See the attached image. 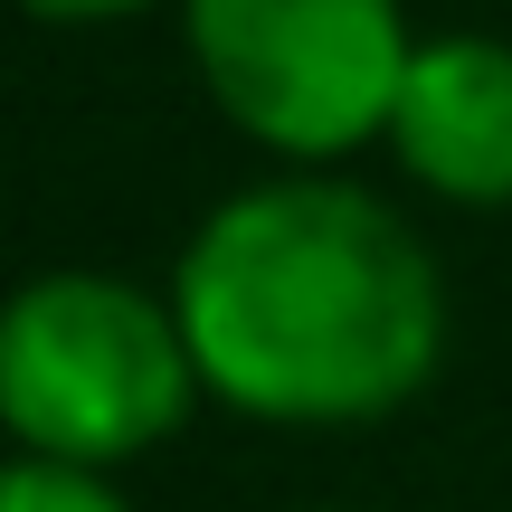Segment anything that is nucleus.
Wrapping results in <instances>:
<instances>
[{"label": "nucleus", "mask_w": 512, "mask_h": 512, "mask_svg": "<svg viewBox=\"0 0 512 512\" xmlns=\"http://www.w3.org/2000/svg\"><path fill=\"white\" fill-rule=\"evenodd\" d=\"M190 370L256 427H380L446 361V275L380 190L266 171L171 266Z\"/></svg>", "instance_id": "1"}, {"label": "nucleus", "mask_w": 512, "mask_h": 512, "mask_svg": "<svg viewBox=\"0 0 512 512\" xmlns=\"http://www.w3.org/2000/svg\"><path fill=\"white\" fill-rule=\"evenodd\" d=\"M200 399L209 389L190 370L171 294L105 266H48L0 294V437H10V456L114 475V465L171 446Z\"/></svg>", "instance_id": "2"}, {"label": "nucleus", "mask_w": 512, "mask_h": 512, "mask_svg": "<svg viewBox=\"0 0 512 512\" xmlns=\"http://www.w3.org/2000/svg\"><path fill=\"white\" fill-rule=\"evenodd\" d=\"M209 105L285 171H332L389 133L418 57L399 0H171Z\"/></svg>", "instance_id": "3"}, {"label": "nucleus", "mask_w": 512, "mask_h": 512, "mask_svg": "<svg viewBox=\"0 0 512 512\" xmlns=\"http://www.w3.org/2000/svg\"><path fill=\"white\" fill-rule=\"evenodd\" d=\"M380 152L446 209H512V38H418Z\"/></svg>", "instance_id": "4"}, {"label": "nucleus", "mask_w": 512, "mask_h": 512, "mask_svg": "<svg viewBox=\"0 0 512 512\" xmlns=\"http://www.w3.org/2000/svg\"><path fill=\"white\" fill-rule=\"evenodd\" d=\"M0 512H133L114 475L86 465H48V456H10L0 465Z\"/></svg>", "instance_id": "5"}, {"label": "nucleus", "mask_w": 512, "mask_h": 512, "mask_svg": "<svg viewBox=\"0 0 512 512\" xmlns=\"http://www.w3.org/2000/svg\"><path fill=\"white\" fill-rule=\"evenodd\" d=\"M10 10L48 19V29H105V19H133V10H162V0H10Z\"/></svg>", "instance_id": "6"}]
</instances>
